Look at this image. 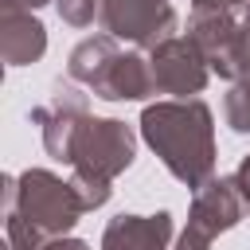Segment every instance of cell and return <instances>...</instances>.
<instances>
[{
    "instance_id": "obj_6",
    "label": "cell",
    "mask_w": 250,
    "mask_h": 250,
    "mask_svg": "<svg viewBox=\"0 0 250 250\" xmlns=\"http://www.w3.org/2000/svg\"><path fill=\"white\" fill-rule=\"evenodd\" d=\"M246 215V203L238 195V184L234 176H211L203 188H195L191 195V211H188V227L180 230L176 238V250H211V242L238 227Z\"/></svg>"
},
{
    "instance_id": "obj_11",
    "label": "cell",
    "mask_w": 250,
    "mask_h": 250,
    "mask_svg": "<svg viewBox=\"0 0 250 250\" xmlns=\"http://www.w3.org/2000/svg\"><path fill=\"white\" fill-rule=\"evenodd\" d=\"M172 215H113L102 230V250H168Z\"/></svg>"
},
{
    "instance_id": "obj_15",
    "label": "cell",
    "mask_w": 250,
    "mask_h": 250,
    "mask_svg": "<svg viewBox=\"0 0 250 250\" xmlns=\"http://www.w3.org/2000/svg\"><path fill=\"white\" fill-rule=\"evenodd\" d=\"M43 250H90V242H82V238H55V242H47Z\"/></svg>"
},
{
    "instance_id": "obj_14",
    "label": "cell",
    "mask_w": 250,
    "mask_h": 250,
    "mask_svg": "<svg viewBox=\"0 0 250 250\" xmlns=\"http://www.w3.org/2000/svg\"><path fill=\"white\" fill-rule=\"evenodd\" d=\"M242 70H250V4L242 12V62H238V74Z\"/></svg>"
},
{
    "instance_id": "obj_5",
    "label": "cell",
    "mask_w": 250,
    "mask_h": 250,
    "mask_svg": "<svg viewBox=\"0 0 250 250\" xmlns=\"http://www.w3.org/2000/svg\"><path fill=\"white\" fill-rule=\"evenodd\" d=\"M250 0H191L188 39L203 51L207 66L223 78H238L242 62V12Z\"/></svg>"
},
{
    "instance_id": "obj_13",
    "label": "cell",
    "mask_w": 250,
    "mask_h": 250,
    "mask_svg": "<svg viewBox=\"0 0 250 250\" xmlns=\"http://www.w3.org/2000/svg\"><path fill=\"white\" fill-rule=\"evenodd\" d=\"M234 184H238V195H242V203H246V211H250V156L238 164V172H234Z\"/></svg>"
},
{
    "instance_id": "obj_8",
    "label": "cell",
    "mask_w": 250,
    "mask_h": 250,
    "mask_svg": "<svg viewBox=\"0 0 250 250\" xmlns=\"http://www.w3.org/2000/svg\"><path fill=\"white\" fill-rule=\"evenodd\" d=\"M98 20L109 35L129 39L137 51H152L156 43L172 39V31H176L172 0H102Z\"/></svg>"
},
{
    "instance_id": "obj_10",
    "label": "cell",
    "mask_w": 250,
    "mask_h": 250,
    "mask_svg": "<svg viewBox=\"0 0 250 250\" xmlns=\"http://www.w3.org/2000/svg\"><path fill=\"white\" fill-rule=\"evenodd\" d=\"M47 51V27L31 8L16 0H0V55L8 66H31Z\"/></svg>"
},
{
    "instance_id": "obj_17",
    "label": "cell",
    "mask_w": 250,
    "mask_h": 250,
    "mask_svg": "<svg viewBox=\"0 0 250 250\" xmlns=\"http://www.w3.org/2000/svg\"><path fill=\"white\" fill-rule=\"evenodd\" d=\"M55 4H59V0H55Z\"/></svg>"
},
{
    "instance_id": "obj_12",
    "label": "cell",
    "mask_w": 250,
    "mask_h": 250,
    "mask_svg": "<svg viewBox=\"0 0 250 250\" xmlns=\"http://www.w3.org/2000/svg\"><path fill=\"white\" fill-rule=\"evenodd\" d=\"M223 117L234 133H250V70H242L230 82V90L223 98Z\"/></svg>"
},
{
    "instance_id": "obj_9",
    "label": "cell",
    "mask_w": 250,
    "mask_h": 250,
    "mask_svg": "<svg viewBox=\"0 0 250 250\" xmlns=\"http://www.w3.org/2000/svg\"><path fill=\"white\" fill-rule=\"evenodd\" d=\"M148 66H152V82L160 94H172V98H191V94H203L207 78H211V66L203 59V51L188 39V35H172L164 43H156L148 51Z\"/></svg>"
},
{
    "instance_id": "obj_4",
    "label": "cell",
    "mask_w": 250,
    "mask_h": 250,
    "mask_svg": "<svg viewBox=\"0 0 250 250\" xmlns=\"http://www.w3.org/2000/svg\"><path fill=\"white\" fill-rule=\"evenodd\" d=\"M137 156V137L125 121L117 117H86L78 141H74V156H70V184L78 191V199L86 203V211L102 207L113 191V180L133 164Z\"/></svg>"
},
{
    "instance_id": "obj_2",
    "label": "cell",
    "mask_w": 250,
    "mask_h": 250,
    "mask_svg": "<svg viewBox=\"0 0 250 250\" xmlns=\"http://www.w3.org/2000/svg\"><path fill=\"white\" fill-rule=\"evenodd\" d=\"M141 137L160 156V164L191 191L215 176V117L199 98H172L145 105Z\"/></svg>"
},
{
    "instance_id": "obj_3",
    "label": "cell",
    "mask_w": 250,
    "mask_h": 250,
    "mask_svg": "<svg viewBox=\"0 0 250 250\" xmlns=\"http://www.w3.org/2000/svg\"><path fill=\"white\" fill-rule=\"evenodd\" d=\"M66 74L74 82L90 86L94 98H102V102H141V98L156 94L148 59L141 51H121L117 35H109V31L82 39L70 51Z\"/></svg>"
},
{
    "instance_id": "obj_16",
    "label": "cell",
    "mask_w": 250,
    "mask_h": 250,
    "mask_svg": "<svg viewBox=\"0 0 250 250\" xmlns=\"http://www.w3.org/2000/svg\"><path fill=\"white\" fill-rule=\"evenodd\" d=\"M16 4H23V8H31V12H35V8H43V4H51V0H16Z\"/></svg>"
},
{
    "instance_id": "obj_7",
    "label": "cell",
    "mask_w": 250,
    "mask_h": 250,
    "mask_svg": "<svg viewBox=\"0 0 250 250\" xmlns=\"http://www.w3.org/2000/svg\"><path fill=\"white\" fill-rule=\"evenodd\" d=\"M86 117H90V109H86V94L74 86V78H66V82L59 78V82L51 86L47 102L31 109V121L43 129V148H47L51 160L70 164V156H74V141H78Z\"/></svg>"
},
{
    "instance_id": "obj_1",
    "label": "cell",
    "mask_w": 250,
    "mask_h": 250,
    "mask_svg": "<svg viewBox=\"0 0 250 250\" xmlns=\"http://www.w3.org/2000/svg\"><path fill=\"white\" fill-rule=\"evenodd\" d=\"M86 215L74 184L47 172L27 168L20 176H4V238L8 250H43L47 242L74 230Z\"/></svg>"
}]
</instances>
